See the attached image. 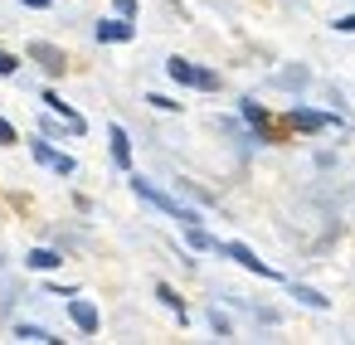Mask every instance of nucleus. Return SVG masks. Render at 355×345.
Instances as JSON below:
<instances>
[{"label":"nucleus","instance_id":"nucleus-1","mask_svg":"<svg viewBox=\"0 0 355 345\" xmlns=\"http://www.w3.org/2000/svg\"><path fill=\"white\" fill-rule=\"evenodd\" d=\"M132 195L137 200H146L151 209H161V214H171V219H180V229L185 224H200V209H190V204H180L175 195H166V190H156L151 180H141V175H132Z\"/></svg>","mask_w":355,"mask_h":345},{"label":"nucleus","instance_id":"nucleus-2","mask_svg":"<svg viewBox=\"0 0 355 345\" xmlns=\"http://www.w3.org/2000/svg\"><path fill=\"white\" fill-rule=\"evenodd\" d=\"M166 73H171L180 88H200V93H219V88H224V78H219L214 69H200V64H190V59H166Z\"/></svg>","mask_w":355,"mask_h":345},{"label":"nucleus","instance_id":"nucleus-3","mask_svg":"<svg viewBox=\"0 0 355 345\" xmlns=\"http://www.w3.org/2000/svg\"><path fill=\"white\" fill-rule=\"evenodd\" d=\"M214 253H219V258H234V263H239L243 272H253V277H268V282H277V267H268V263H263V258H258V253H253L248 243L219 238V248H214Z\"/></svg>","mask_w":355,"mask_h":345},{"label":"nucleus","instance_id":"nucleus-4","mask_svg":"<svg viewBox=\"0 0 355 345\" xmlns=\"http://www.w3.org/2000/svg\"><path fill=\"white\" fill-rule=\"evenodd\" d=\"M30 156H35L40 166H49L54 175H73V170H78V161H73V156H64V151H54L44 136H35V141H30Z\"/></svg>","mask_w":355,"mask_h":345},{"label":"nucleus","instance_id":"nucleus-5","mask_svg":"<svg viewBox=\"0 0 355 345\" xmlns=\"http://www.w3.org/2000/svg\"><path fill=\"white\" fill-rule=\"evenodd\" d=\"M287 122H292L297 132H306V136H311V132H326V127H340V122H336L331 112H316V107H302V103H292Z\"/></svg>","mask_w":355,"mask_h":345},{"label":"nucleus","instance_id":"nucleus-6","mask_svg":"<svg viewBox=\"0 0 355 345\" xmlns=\"http://www.w3.org/2000/svg\"><path fill=\"white\" fill-rule=\"evenodd\" d=\"M25 54H30V59H35V64H40L49 78H59V73L69 69V59H64V49H59V44H44V39H35Z\"/></svg>","mask_w":355,"mask_h":345},{"label":"nucleus","instance_id":"nucleus-7","mask_svg":"<svg viewBox=\"0 0 355 345\" xmlns=\"http://www.w3.org/2000/svg\"><path fill=\"white\" fill-rule=\"evenodd\" d=\"M69 316H73V326H78L83 335H98V330H103V316H98V306H93L88 297H78V292L69 297Z\"/></svg>","mask_w":355,"mask_h":345},{"label":"nucleus","instance_id":"nucleus-8","mask_svg":"<svg viewBox=\"0 0 355 345\" xmlns=\"http://www.w3.org/2000/svg\"><path fill=\"white\" fill-rule=\"evenodd\" d=\"M107 151H112V166L117 170H132V136H127V127H107Z\"/></svg>","mask_w":355,"mask_h":345},{"label":"nucleus","instance_id":"nucleus-9","mask_svg":"<svg viewBox=\"0 0 355 345\" xmlns=\"http://www.w3.org/2000/svg\"><path fill=\"white\" fill-rule=\"evenodd\" d=\"M93 35H98L103 44H127V39H137V25H132L127 15H117V20H103Z\"/></svg>","mask_w":355,"mask_h":345},{"label":"nucleus","instance_id":"nucleus-10","mask_svg":"<svg viewBox=\"0 0 355 345\" xmlns=\"http://www.w3.org/2000/svg\"><path fill=\"white\" fill-rule=\"evenodd\" d=\"M40 103H44V107H49V112H54V117H64V122H69V132H73V136H83V132H88V122H83V117H78V112H73V107H69V103H64V98H59V93H40Z\"/></svg>","mask_w":355,"mask_h":345},{"label":"nucleus","instance_id":"nucleus-11","mask_svg":"<svg viewBox=\"0 0 355 345\" xmlns=\"http://www.w3.org/2000/svg\"><path fill=\"white\" fill-rule=\"evenodd\" d=\"M239 112H243V122L258 132V141H268V107H263L258 98H243V103H239Z\"/></svg>","mask_w":355,"mask_h":345},{"label":"nucleus","instance_id":"nucleus-12","mask_svg":"<svg viewBox=\"0 0 355 345\" xmlns=\"http://www.w3.org/2000/svg\"><path fill=\"white\" fill-rule=\"evenodd\" d=\"M59 263H64L59 248H30V253H25V267H30V272H54Z\"/></svg>","mask_w":355,"mask_h":345},{"label":"nucleus","instance_id":"nucleus-13","mask_svg":"<svg viewBox=\"0 0 355 345\" xmlns=\"http://www.w3.org/2000/svg\"><path fill=\"white\" fill-rule=\"evenodd\" d=\"M156 297H161V306H166V311H175V316H180V326L190 321V306H185V297H180L171 282H156Z\"/></svg>","mask_w":355,"mask_h":345},{"label":"nucleus","instance_id":"nucleus-14","mask_svg":"<svg viewBox=\"0 0 355 345\" xmlns=\"http://www.w3.org/2000/svg\"><path fill=\"white\" fill-rule=\"evenodd\" d=\"M185 243H190L195 253H214V248H219V238H214L209 229H200V224H185Z\"/></svg>","mask_w":355,"mask_h":345},{"label":"nucleus","instance_id":"nucleus-15","mask_svg":"<svg viewBox=\"0 0 355 345\" xmlns=\"http://www.w3.org/2000/svg\"><path fill=\"white\" fill-rule=\"evenodd\" d=\"M292 297H297L302 306H311V311H326V306H331V297H321L316 287H302V282H292Z\"/></svg>","mask_w":355,"mask_h":345},{"label":"nucleus","instance_id":"nucleus-16","mask_svg":"<svg viewBox=\"0 0 355 345\" xmlns=\"http://www.w3.org/2000/svg\"><path fill=\"white\" fill-rule=\"evenodd\" d=\"M306 78H311V73H306V69L297 64V69H282V73H277L272 83H277V88H306Z\"/></svg>","mask_w":355,"mask_h":345},{"label":"nucleus","instance_id":"nucleus-17","mask_svg":"<svg viewBox=\"0 0 355 345\" xmlns=\"http://www.w3.org/2000/svg\"><path fill=\"white\" fill-rule=\"evenodd\" d=\"M15 340H59V335H49V330L35 326V321H20V326H15Z\"/></svg>","mask_w":355,"mask_h":345},{"label":"nucleus","instance_id":"nucleus-18","mask_svg":"<svg viewBox=\"0 0 355 345\" xmlns=\"http://www.w3.org/2000/svg\"><path fill=\"white\" fill-rule=\"evenodd\" d=\"M209 330H214L219 340H229V335H234V321H229V316H224V311L214 306V311H209Z\"/></svg>","mask_w":355,"mask_h":345},{"label":"nucleus","instance_id":"nucleus-19","mask_svg":"<svg viewBox=\"0 0 355 345\" xmlns=\"http://www.w3.org/2000/svg\"><path fill=\"white\" fill-rule=\"evenodd\" d=\"M146 103H151V107H161V112H180V103H175V98H166V93H151Z\"/></svg>","mask_w":355,"mask_h":345},{"label":"nucleus","instance_id":"nucleus-20","mask_svg":"<svg viewBox=\"0 0 355 345\" xmlns=\"http://www.w3.org/2000/svg\"><path fill=\"white\" fill-rule=\"evenodd\" d=\"M112 10L127 15V20H137V0H112Z\"/></svg>","mask_w":355,"mask_h":345},{"label":"nucleus","instance_id":"nucleus-21","mask_svg":"<svg viewBox=\"0 0 355 345\" xmlns=\"http://www.w3.org/2000/svg\"><path fill=\"white\" fill-rule=\"evenodd\" d=\"M15 69H20V59H15V54H0V78H10Z\"/></svg>","mask_w":355,"mask_h":345},{"label":"nucleus","instance_id":"nucleus-22","mask_svg":"<svg viewBox=\"0 0 355 345\" xmlns=\"http://www.w3.org/2000/svg\"><path fill=\"white\" fill-rule=\"evenodd\" d=\"M0 146H15V127H10L6 117H0Z\"/></svg>","mask_w":355,"mask_h":345},{"label":"nucleus","instance_id":"nucleus-23","mask_svg":"<svg viewBox=\"0 0 355 345\" xmlns=\"http://www.w3.org/2000/svg\"><path fill=\"white\" fill-rule=\"evenodd\" d=\"M336 30H340V35H355V15H340V20H336Z\"/></svg>","mask_w":355,"mask_h":345},{"label":"nucleus","instance_id":"nucleus-24","mask_svg":"<svg viewBox=\"0 0 355 345\" xmlns=\"http://www.w3.org/2000/svg\"><path fill=\"white\" fill-rule=\"evenodd\" d=\"M20 6H30V10H49L54 0H20Z\"/></svg>","mask_w":355,"mask_h":345}]
</instances>
